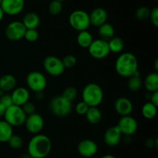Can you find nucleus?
<instances>
[{"label":"nucleus","mask_w":158,"mask_h":158,"mask_svg":"<svg viewBox=\"0 0 158 158\" xmlns=\"http://www.w3.org/2000/svg\"><path fill=\"white\" fill-rule=\"evenodd\" d=\"M62 95L67 100L73 102V100H75L76 98L77 97V88H74V87H67L64 89Z\"/></svg>","instance_id":"7c9ffc66"},{"label":"nucleus","mask_w":158,"mask_h":158,"mask_svg":"<svg viewBox=\"0 0 158 158\" xmlns=\"http://www.w3.org/2000/svg\"><path fill=\"white\" fill-rule=\"evenodd\" d=\"M52 149V142L44 134H35L31 138L28 144V153L30 157L45 158Z\"/></svg>","instance_id":"f257e3e1"},{"label":"nucleus","mask_w":158,"mask_h":158,"mask_svg":"<svg viewBox=\"0 0 158 158\" xmlns=\"http://www.w3.org/2000/svg\"><path fill=\"white\" fill-rule=\"evenodd\" d=\"M26 85L34 92L43 91L47 85V80L43 73L37 71L29 72L26 76Z\"/></svg>","instance_id":"0eeeda50"},{"label":"nucleus","mask_w":158,"mask_h":158,"mask_svg":"<svg viewBox=\"0 0 158 158\" xmlns=\"http://www.w3.org/2000/svg\"><path fill=\"white\" fill-rule=\"evenodd\" d=\"M7 143L10 146V147H12V149H15V150H19L23 145V138L19 135L15 134H12V136H11Z\"/></svg>","instance_id":"c756f323"},{"label":"nucleus","mask_w":158,"mask_h":158,"mask_svg":"<svg viewBox=\"0 0 158 158\" xmlns=\"http://www.w3.org/2000/svg\"><path fill=\"white\" fill-rule=\"evenodd\" d=\"M22 23L27 29H36L40 24V18L38 14L34 12H27L24 15Z\"/></svg>","instance_id":"aec40b11"},{"label":"nucleus","mask_w":158,"mask_h":158,"mask_svg":"<svg viewBox=\"0 0 158 158\" xmlns=\"http://www.w3.org/2000/svg\"><path fill=\"white\" fill-rule=\"evenodd\" d=\"M142 115L147 119H152L155 118L157 113V106L151 103V102H148L143 105L141 110Z\"/></svg>","instance_id":"bb28decb"},{"label":"nucleus","mask_w":158,"mask_h":158,"mask_svg":"<svg viewBox=\"0 0 158 158\" xmlns=\"http://www.w3.org/2000/svg\"><path fill=\"white\" fill-rule=\"evenodd\" d=\"M143 86V81L140 77L139 71L131 77H128L127 88L131 91H137Z\"/></svg>","instance_id":"a878e982"},{"label":"nucleus","mask_w":158,"mask_h":158,"mask_svg":"<svg viewBox=\"0 0 158 158\" xmlns=\"http://www.w3.org/2000/svg\"><path fill=\"white\" fill-rule=\"evenodd\" d=\"M85 116L88 122L94 125L98 124L103 117L101 111L99 109L98 107H89Z\"/></svg>","instance_id":"5701e85b"},{"label":"nucleus","mask_w":158,"mask_h":158,"mask_svg":"<svg viewBox=\"0 0 158 158\" xmlns=\"http://www.w3.org/2000/svg\"><path fill=\"white\" fill-rule=\"evenodd\" d=\"M114 108L120 116H129L133 112L134 105L129 99L126 97H120L114 102Z\"/></svg>","instance_id":"dca6fc26"},{"label":"nucleus","mask_w":158,"mask_h":158,"mask_svg":"<svg viewBox=\"0 0 158 158\" xmlns=\"http://www.w3.org/2000/svg\"><path fill=\"white\" fill-rule=\"evenodd\" d=\"M89 105L84 102L83 101L78 102L75 107V111L77 114L80 115V116H85V114L87 112L88 108H89Z\"/></svg>","instance_id":"f704fd0d"},{"label":"nucleus","mask_w":158,"mask_h":158,"mask_svg":"<svg viewBox=\"0 0 158 158\" xmlns=\"http://www.w3.org/2000/svg\"><path fill=\"white\" fill-rule=\"evenodd\" d=\"M151 103L154 105H158V91H154V92L151 93V96H150V101Z\"/></svg>","instance_id":"58836bf2"},{"label":"nucleus","mask_w":158,"mask_h":158,"mask_svg":"<svg viewBox=\"0 0 158 158\" xmlns=\"http://www.w3.org/2000/svg\"><path fill=\"white\" fill-rule=\"evenodd\" d=\"M28 132L32 134H39L44 127V119L39 113H33L26 116L24 123Z\"/></svg>","instance_id":"9b49d317"},{"label":"nucleus","mask_w":158,"mask_h":158,"mask_svg":"<svg viewBox=\"0 0 158 158\" xmlns=\"http://www.w3.org/2000/svg\"><path fill=\"white\" fill-rule=\"evenodd\" d=\"M82 99L89 107H98L103 102V89L97 83L87 84L82 91Z\"/></svg>","instance_id":"7ed1b4c3"},{"label":"nucleus","mask_w":158,"mask_h":158,"mask_svg":"<svg viewBox=\"0 0 158 158\" xmlns=\"http://www.w3.org/2000/svg\"><path fill=\"white\" fill-rule=\"evenodd\" d=\"M69 23L73 29L78 32L87 30L90 26L89 13L82 9L74 10L69 15Z\"/></svg>","instance_id":"39448f33"},{"label":"nucleus","mask_w":158,"mask_h":158,"mask_svg":"<svg viewBox=\"0 0 158 158\" xmlns=\"http://www.w3.org/2000/svg\"><path fill=\"white\" fill-rule=\"evenodd\" d=\"M117 126L120 129L122 135H125L127 136H130L134 135L137 130V122L134 117L129 116H121L119 119Z\"/></svg>","instance_id":"f8f14e48"},{"label":"nucleus","mask_w":158,"mask_h":158,"mask_svg":"<svg viewBox=\"0 0 158 158\" xmlns=\"http://www.w3.org/2000/svg\"><path fill=\"white\" fill-rule=\"evenodd\" d=\"M2 0H0V4H1V2H2Z\"/></svg>","instance_id":"49530a36"},{"label":"nucleus","mask_w":158,"mask_h":158,"mask_svg":"<svg viewBox=\"0 0 158 158\" xmlns=\"http://www.w3.org/2000/svg\"><path fill=\"white\" fill-rule=\"evenodd\" d=\"M23 112L26 113V116H29L31 114H33L35 112V105H34L33 102H27L22 106Z\"/></svg>","instance_id":"c9c22d12"},{"label":"nucleus","mask_w":158,"mask_h":158,"mask_svg":"<svg viewBox=\"0 0 158 158\" xmlns=\"http://www.w3.org/2000/svg\"><path fill=\"white\" fill-rule=\"evenodd\" d=\"M145 88L150 93L158 91V74L157 72H151L147 75L143 82Z\"/></svg>","instance_id":"412c9836"},{"label":"nucleus","mask_w":158,"mask_h":158,"mask_svg":"<svg viewBox=\"0 0 158 158\" xmlns=\"http://www.w3.org/2000/svg\"><path fill=\"white\" fill-rule=\"evenodd\" d=\"M4 15H5L4 12H3L2 9V8H1V6H0V22H1L2 20H3V17H4Z\"/></svg>","instance_id":"37998d69"},{"label":"nucleus","mask_w":158,"mask_h":158,"mask_svg":"<svg viewBox=\"0 0 158 158\" xmlns=\"http://www.w3.org/2000/svg\"><path fill=\"white\" fill-rule=\"evenodd\" d=\"M29 158H35V157H29Z\"/></svg>","instance_id":"de8ad7c7"},{"label":"nucleus","mask_w":158,"mask_h":158,"mask_svg":"<svg viewBox=\"0 0 158 158\" xmlns=\"http://www.w3.org/2000/svg\"><path fill=\"white\" fill-rule=\"evenodd\" d=\"M78 153L83 157H92L97 154L98 151V146L94 140L85 139L80 141L77 146Z\"/></svg>","instance_id":"4468645a"},{"label":"nucleus","mask_w":158,"mask_h":158,"mask_svg":"<svg viewBox=\"0 0 158 158\" xmlns=\"http://www.w3.org/2000/svg\"><path fill=\"white\" fill-rule=\"evenodd\" d=\"M145 144L148 147L151 148V147H157V139H147Z\"/></svg>","instance_id":"ea45409f"},{"label":"nucleus","mask_w":158,"mask_h":158,"mask_svg":"<svg viewBox=\"0 0 158 158\" xmlns=\"http://www.w3.org/2000/svg\"><path fill=\"white\" fill-rule=\"evenodd\" d=\"M39 37L40 34L36 29H27L25 32L23 38L29 42H35L39 39Z\"/></svg>","instance_id":"2f4dec72"},{"label":"nucleus","mask_w":158,"mask_h":158,"mask_svg":"<svg viewBox=\"0 0 158 158\" xmlns=\"http://www.w3.org/2000/svg\"><path fill=\"white\" fill-rule=\"evenodd\" d=\"M77 40L79 46L83 48H88L89 45L92 43L94 38H93L92 34L89 31L83 30L79 32Z\"/></svg>","instance_id":"393cba45"},{"label":"nucleus","mask_w":158,"mask_h":158,"mask_svg":"<svg viewBox=\"0 0 158 158\" xmlns=\"http://www.w3.org/2000/svg\"><path fill=\"white\" fill-rule=\"evenodd\" d=\"M108 46H109L110 51L115 54H118L123 50L124 47V43L120 37H112L108 40Z\"/></svg>","instance_id":"cd10ccee"},{"label":"nucleus","mask_w":158,"mask_h":158,"mask_svg":"<svg viewBox=\"0 0 158 158\" xmlns=\"http://www.w3.org/2000/svg\"><path fill=\"white\" fill-rule=\"evenodd\" d=\"M101 158H117V157L112 154H105L103 155Z\"/></svg>","instance_id":"79ce46f5"},{"label":"nucleus","mask_w":158,"mask_h":158,"mask_svg":"<svg viewBox=\"0 0 158 158\" xmlns=\"http://www.w3.org/2000/svg\"><path fill=\"white\" fill-rule=\"evenodd\" d=\"M0 103L4 105L6 108H8V107L13 105V103H12V97H11V94H3L0 97Z\"/></svg>","instance_id":"4c0bfd02"},{"label":"nucleus","mask_w":158,"mask_h":158,"mask_svg":"<svg viewBox=\"0 0 158 158\" xmlns=\"http://www.w3.org/2000/svg\"><path fill=\"white\" fill-rule=\"evenodd\" d=\"M26 113L21 106L12 105L6 108L4 115V120L13 126H20L25 123L26 119Z\"/></svg>","instance_id":"423d86ee"},{"label":"nucleus","mask_w":158,"mask_h":158,"mask_svg":"<svg viewBox=\"0 0 158 158\" xmlns=\"http://www.w3.org/2000/svg\"><path fill=\"white\" fill-rule=\"evenodd\" d=\"M122 138V133L117 125L109 127L104 133L105 143L109 147H115L120 143Z\"/></svg>","instance_id":"2eb2a0df"},{"label":"nucleus","mask_w":158,"mask_h":158,"mask_svg":"<svg viewBox=\"0 0 158 158\" xmlns=\"http://www.w3.org/2000/svg\"><path fill=\"white\" fill-rule=\"evenodd\" d=\"M63 10V4L58 0H52L49 5V12L52 15H57Z\"/></svg>","instance_id":"c85d7f7f"},{"label":"nucleus","mask_w":158,"mask_h":158,"mask_svg":"<svg viewBox=\"0 0 158 158\" xmlns=\"http://www.w3.org/2000/svg\"><path fill=\"white\" fill-rule=\"evenodd\" d=\"M49 108L54 116L64 118L72 111V102L65 99L62 94L56 95L50 101Z\"/></svg>","instance_id":"20e7f679"},{"label":"nucleus","mask_w":158,"mask_h":158,"mask_svg":"<svg viewBox=\"0 0 158 158\" xmlns=\"http://www.w3.org/2000/svg\"><path fill=\"white\" fill-rule=\"evenodd\" d=\"M151 10L146 6H141L138 8L136 12V17L139 20H146L149 19Z\"/></svg>","instance_id":"473e14b6"},{"label":"nucleus","mask_w":158,"mask_h":158,"mask_svg":"<svg viewBox=\"0 0 158 158\" xmlns=\"http://www.w3.org/2000/svg\"><path fill=\"white\" fill-rule=\"evenodd\" d=\"M19 158H25V157H19Z\"/></svg>","instance_id":"09e8293b"},{"label":"nucleus","mask_w":158,"mask_h":158,"mask_svg":"<svg viewBox=\"0 0 158 158\" xmlns=\"http://www.w3.org/2000/svg\"><path fill=\"white\" fill-rule=\"evenodd\" d=\"M89 15L90 25H93L94 26H97V27H99L101 25L106 23V20H107L108 18L107 12L103 8L100 7L94 9L89 14Z\"/></svg>","instance_id":"a211bd4d"},{"label":"nucleus","mask_w":158,"mask_h":158,"mask_svg":"<svg viewBox=\"0 0 158 158\" xmlns=\"http://www.w3.org/2000/svg\"><path fill=\"white\" fill-rule=\"evenodd\" d=\"M13 134V129L5 120H0V142L7 143Z\"/></svg>","instance_id":"4be33fe9"},{"label":"nucleus","mask_w":158,"mask_h":158,"mask_svg":"<svg viewBox=\"0 0 158 158\" xmlns=\"http://www.w3.org/2000/svg\"><path fill=\"white\" fill-rule=\"evenodd\" d=\"M62 61H63V65H64L65 68H72L73 67H75V65L77 63V57L74 55L72 54H69V55H66L62 59Z\"/></svg>","instance_id":"72a5a7b5"},{"label":"nucleus","mask_w":158,"mask_h":158,"mask_svg":"<svg viewBox=\"0 0 158 158\" xmlns=\"http://www.w3.org/2000/svg\"><path fill=\"white\" fill-rule=\"evenodd\" d=\"M35 1H43V0H35Z\"/></svg>","instance_id":"a18cd8bd"},{"label":"nucleus","mask_w":158,"mask_h":158,"mask_svg":"<svg viewBox=\"0 0 158 158\" xmlns=\"http://www.w3.org/2000/svg\"><path fill=\"white\" fill-rule=\"evenodd\" d=\"M87 49L91 57L99 60L106 57L110 53L108 42L101 38L93 40Z\"/></svg>","instance_id":"1a4fd4ad"},{"label":"nucleus","mask_w":158,"mask_h":158,"mask_svg":"<svg viewBox=\"0 0 158 158\" xmlns=\"http://www.w3.org/2000/svg\"><path fill=\"white\" fill-rule=\"evenodd\" d=\"M43 68L48 74L58 77L63 74L65 69L62 59L53 55L47 56L43 60Z\"/></svg>","instance_id":"6e6552de"},{"label":"nucleus","mask_w":158,"mask_h":158,"mask_svg":"<svg viewBox=\"0 0 158 158\" xmlns=\"http://www.w3.org/2000/svg\"><path fill=\"white\" fill-rule=\"evenodd\" d=\"M58 1L61 2H64V1H66V0H58Z\"/></svg>","instance_id":"c03bdc74"},{"label":"nucleus","mask_w":158,"mask_h":158,"mask_svg":"<svg viewBox=\"0 0 158 158\" xmlns=\"http://www.w3.org/2000/svg\"><path fill=\"white\" fill-rule=\"evenodd\" d=\"M149 19L155 27L158 26V8L155 7L151 10Z\"/></svg>","instance_id":"e433bc0d"},{"label":"nucleus","mask_w":158,"mask_h":158,"mask_svg":"<svg viewBox=\"0 0 158 158\" xmlns=\"http://www.w3.org/2000/svg\"><path fill=\"white\" fill-rule=\"evenodd\" d=\"M0 6L5 14L16 15L24 9L25 0H2Z\"/></svg>","instance_id":"ddd939ff"},{"label":"nucleus","mask_w":158,"mask_h":158,"mask_svg":"<svg viewBox=\"0 0 158 158\" xmlns=\"http://www.w3.org/2000/svg\"><path fill=\"white\" fill-rule=\"evenodd\" d=\"M26 28L21 21H12L7 25L5 30L6 37L12 41H17L24 37Z\"/></svg>","instance_id":"9d476101"},{"label":"nucleus","mask_w":158,"mask_h":158,"mask_svg":"<svg viewBox=\"0 0 158 158\" xmlns=\"http://www.w3.org/2000/svg\"><path fill=\"white\" fill-rule=\"evenodd\" d=\"M16 84V78L12 74H4L0 77V91L3 92L12 91L15 88Z\"/></svg>","instance_id":"6ab92c4d"},{"label":"nucleus","mask_w":158,"mask_h":158,"mask_svg":"<svg viewBox=\"0 0 158 158\" xmlns=\"http://www.w3.org/2000/svg\"></svg>","instance_id":"8fccbe9b"},{"label":"nucleus","mask_w":158,"mask_h":158,"mask_svg":"<svg viewBox=\"0 0 158 158\" xmlns=\"http://www.w3.org/2000/svg\"><path fill=\"white\" fill-rule=\"evenodd\" d=\"M98 33L100 38L108 41L110 39L115 36V29L112 25L108 23H105L104 24L99 26Z\"/></svg>","instance_id":"b1692460"},{"label":"nucleus","mask_w":158,"mask_h":158,"mask_svg":"<svg viewBox=\"0 0 158 158\" xmlns=\"http://www.w3.org/2000/svg\"><path fill=\"white\" fill-rule=\"evenodd\" d=\"M11 97H12L13 105L22 107L25 103L29 102L30 94L27 88L24 87H19L12 90Z\"/></svg>","instance_id":"f3484780"},{"label":"nucleus","mask_w":158,"mask_h":158,"mask_svg":"<svg viewBox=\"0 0 158 158\" xmlns=\"http://www.w3.org/2000/svg\"><path fill=\"white\" fill-rule=\"evenodd\" d=\"M6 107L4 105H2V103H0V118L4 117V115L6 113Z\"/></svg>","instance_id":"a19ab883"},{"label":"nucleus","mask_w":158,"mask_h":158,"mask_svg":"<svg viewBox=\"0 0 158 158\" xmlns=\"http://www.w3.org/2000/svg\"><path fill=\"white\" fill-rule=\"evenodd\" d=\"M115 70L119 75L128 78L138 72V60L132 53H123L116 60Z\"/></svg>","instance_id":"f03ea898"}]
</instances>
